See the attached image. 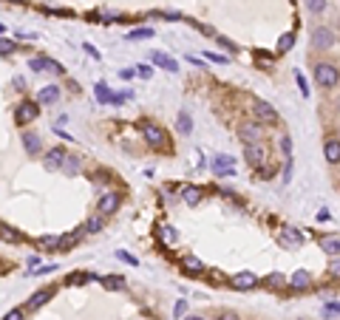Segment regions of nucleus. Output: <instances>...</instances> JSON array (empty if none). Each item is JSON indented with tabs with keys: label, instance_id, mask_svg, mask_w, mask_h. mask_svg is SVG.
I'll return each mask as SVG.
<instances>
[{
	"label": "nucleus",
	"instance_id": "nucleus-1",
	"mask_svg": "<svg viewBox=\"0 0 340 320\" xmlns=\"http://www.w3.org/2000/svg\"><path fill=\"white\" fill-rule=\"evenodd\" d=\"M315 80L321 88H335L340 83V71L335 66H329V63H318L315 66Z\"/></svg>",
	"mask_w": 340,
	"mask_h": 320
},
{
	"label": "nucleus",
	"instance_id": "nucleus-2",
	"mask_svg": "<svg viewBox=\"0 0 340 320\" xmlns=\"http://www.w3.org/2000/svg\"><path fill=\"white\" fill-rule=\"evenodd\" d=\"M238 139L244 145H255V142H264V128L258 122H241L238 125Z\"/></svg>",
	"mask_w": 340,
	"mask_h": 320
},
{
	"label": "nucleus",
	"instance_id": "nucleus-3",
	"mask_svg": "<svg viewBox=\"0 0 340 320\" xmlns=\"http://www.w3.org/2000/svg\"><path fill=\"white\" fill-rule=\"evenodd\" d=\"M139 128H142V136H145V142L150 148H164V131L159 125H153V122H139Z\"/></svg>",
	"mask_w": 340,
	"mask_h": 320
},
{
	"label": "nucleus",
	"instance_id": "nucleus-4",
	"mask_svg": "<svg viewBox=\"0 0 340 320\" xmlns=\"http://www.w3.org/2000/svg\"><path fill=\"white\" fill-rule=\"evenodd\" d=\"M312 46L318 51H326V49H332L335 46V34L329 32L326 26H318L315 32H312Z\"/></svg>",
	"mask_w": 340,
	"mask_h": 320
},
{
	"label": "nucleus",
	"instance_id": "nucleus-5",
	"mask_svg": "<svg viewBox=\"0 0 340 320\" xmlns=\"http://www.w3.org/2000/svg\"><path fill=\"white\" fill-rule=\"evenodd\" d=\"M37 114H40V105H34V102H20L17 111H15V122L17 125H29Z\"/></svg>",
	"mask_w": 340,
	"mask_h": 320
},
{
	"label": "nucleus",
	"instance_id": "nucleus-6",
	"mask_svg": "<svg viewBox=\"0 0 340 320\" xmlns=\"http://www.w3.org/2000/svg\"><path fill=\"white\" fill-rule=\"evenodd\" d=\"M233 168H235V159L233 156H227V153L213 156V173L215 176H233Z\"/></svg>",
	"mask_w": 340,
	"mask_h": 320
},
{
	"label": "nucleus",
	"instance_id": "nucleus-7",
	"mask_svg": "<svg viewBox=\"0 0 340 320\" xmlns=\"http://www.w3.org/2000/svg\"><path fill=\"white\" fill-rule=\"evenodd\" d=\"M281 244L289 247V250H298V247L304 244V233H301L298 227H284V230H281Z\"/></svg>",
	"mask_w": 340,
	"mask_h": 320
},
{
	"label": "nucleus",
	"instance_id": "nucleus-8",
	"mask_svg": "<svg viewBox=\"0 0 340 320\" xmlns=\"http://www.w3.org/2000/svg\"><path fill=\"white\" fill-rule=\"evenodd\" d=\"M244 156H247V162L250 165H264L267 162V151H264V145L261 142H255V145H244Z\"/></svg>",
	"mask_w": 340,
	"mask_h": 320
},
{
	"label": "nucleus",
	"instance_id": "nucleus-9",
	"mask_svg": "<svg viewBox=\"0 0 340 320\" xmlns=\"http://www.w3.org/2000/svg\"><path fill=\"white\" fill-rule=\"evenodd\" d=\"M258 284H261V281H258V275H255V272H238V275H233V286L244 289V292H247V289H255Z\"/></svg>",
	"mask_w": 340,
	"mask_h": 320
},
{
	"label": "nucleus",
	"instance_id": "nucleus-10",
	"mask_svg": "<svg viewBox=\"0 0 340 320\" xmlns=\"http://www.w3.org/2000/svg\"><path fill=\"white\" fill-rule=\"evenodd\" d=\"M68 165V156H65L63 148H54V151L46 153V168L54 170V168H65Z\"/></svg>",
	"mask_w": 340,
	"mask_h": 320
},
{
	"label": "nucleus",
	"instance_id": "nucleus-11",
	"mask_svg": "<svg viewBox=\"0 0 340 320\" xmlns=\"http://www.w3.org/2000/svg\"><path fill=\"white\" fill-rule=\"evenodd\" d=\"M116 207H119V193H105V196L99 199V213H102V216L116 213Z\"/></svg>",
	"mask_w": 340,
	"mask_h": 320
},
{
	"label": "nucleus",
	"instance_id": "nucleus-12",
	"mask_svg": "<svg viewBox=\"0 0 340 320\" xmlns=\"http://www.w3.org/2000/svg\"><path fill=\"white\" fill-rule=\"evenodd\" d=\"M323 156L329 165H338L340 162V139H329L323 145Z\"/></svg>",
	"mask_w": 340,
	"mask_h": 320
},
{
	"label": "nucleus",
	"instance_id": "nucleus-13",
	"mask_svg": "<svg viewBox=\"0 0 340 320\" xmlns=\"http://www.w3.org/2000/svg\"><path fill=\"white\" fill-rule=\"evenodd\" d=\"M57 100H60V88H57V85H46V88L37 94V102H40V105H54Z\"/></svg>",
	"mask_w": 340,
	"mask_h": 320
},
{
	"label": "nucleus",
	"instance_id": "nucleus-14",
	"mask_svg": "<svg viewBox=\"0 0 340 320\" xmlns=\"http://www.w3.org/2000/svg\"><path fill=\"white\" fill-rule=\"evenodd\" d=\"M32 68H34V71H57V74L63 71V66H60V63H54V60H49V57H34Z\"/></svg>",
	"mask_w": 340,
	"mask_h": 320
},
{
	"label": "nucleus",
	"instance_id": "nucleus-15",
	"mask_svg": "<svg viewBox=\"0 0 340 320\" xmlns=\"http://www.w3.org/2000/svg\"><path fill=\"white\" fill-rule=\"evenodd\" d=\"M150 60H153L156 66H162L164 71H170V74H173V71H179L176 60H173V57H167V54H162V51H153V54H150Z\"/></svg>",
	"mask_w": 340,
	"mask_h": 320
},
{
	"label": "nucleus",
	"instance_id": "nucleus-16",
	"mask_svg": "<svg viewBox=\"0 0 340 320\" xmlns=\"http://www.w3.org/2000/svg\"><path fill=\"white\" fill-rule=\"evenodd\" d=\"M255 114H258L264 122H278V114L269 102H255Z\"/></svg>",
	"mask_w": 340,
	"mask_h": 320
},
{
	"label": "nucleus",
	"instance_id": "nucleus-17",
	"mask_svg": "<svg viewBox=\"0 0 340 320\" xmlns=\"http://www.w3.org/2000/svg\"><path fill=\"white\" fill-rule=\"evenodd\" d=\"M51 295H54V289H40L37 295H32V298H29V309H40L43 303H49Z\"/></svg>",
	"mask_w": 340,
	"mask_h": 320
},
{
	"label": "nucleus",
	"instance_id": "nucleus-18",
	"mask_svg": "<svg viewBox=\"0 0 340 320\" xmlns=\"http://www.w3.org/2000/svg\"><path fill=\"white\" fill-rule=\"evenodd\" d=\"M321 247H323L326 255H340V236H326L321 241Z\"/></svg>",
	"mask_w": 340,
	"mask_h": 320
},
{
	"label": "nucleus",
	"instance_id": "nucleus-19",
	"mask_svg": "<svg viewBox=\"0 0 340 320\" xmlns=\"http://www.w3.org/2000/svg\"><path fill=\"white\" fill-rule=\"evenodd\" d=\"M23 148H26V153H29V156H37L43 145H40V139H37L34 134H23Z\"/></svg>",
	"mask_w": 340,
	"mask_h": 320
},
{
	"label": "nucleus",
	"instance_id": "nucleus-20",
	"mask_svg": "<svg viewBox=\"0 0 340 320\" xmlns=\"http://www.w3.org/2000/svg\"><path fill=\"white\" fill-rule=\"evenodd\" d=\"M176 128H179V134H193V119H190V114L187 111H181L179 114V119H176Z\"/></svg>",
	"mask_w": 340,
	"mask_h": 320
},
{
	"label": "nucleus",
	"instance_id": "nucleus-21",
	"mask_svg": "<svg viewBox=\"0 0 340 320\" xmlns=\"http://www.w3.org/2000/svg\"><path fill=\"white\" fill-rule=\"evenodd\" d=\"M289 284H292V289H306L309 284H312V278H309V272H306V269H298L295 275H292Z\"/></svg>",
	"mask_w": 340,
	"mask_h": 320
},
{
	"label": "nucleus",
	"instance_id": "nucleus-22",
	"mask_svg": "<svg viewBox=\"0 0 340 320\" xmlns=\"http://www.w3.org/2000/svg\"><path fill=\"white\" fill-rule=\"evenodd\" d=\"M181 202L190 204V207L198 204L201 202V190H198V187H184V190H181Z\"/></svg>",
	"mask_w": 340,
	"mask_h": 320
},
{
	"label": "nucleus",
	"instance_id": "nucleus-23",
	"mask_svg": "<svg viewBox=\"0 0 340 320\" xmlns=\"http://www.w3.org/2000/svg\"><path fill=\"white\" fill-rule=\"evenodd\" d=\"M181 267L187 272H193V275H198V272L204 269V264H201L198 258H193V255H184V258H181Z\"/></svg>",
	"mask_w": 340,
	"mask_h": 320
},
{
	"label": "nucleus",
	"instance_id": "nucleus-24",
	"mask_svg": "<svg viewBox=\"0 0 340 320\" xmlns=\"http://www.w3.org/2000/svg\"><path fill=\"white\" fill-rule=\"evenodd\" d=\"M94 91H97V100L102 102V105H108V102H113V97H116V94H111V88H108L105 83H99L97 88H94Z\"/></svg>",
	"mask_w": 340,
	"mask_h": 320
},
{
	"label": "nucleus",
	"instance_id": "nucleus-25",
	"mask_svg": "<svg viewBox=\"0 0 340 320\" xmlns=\"http://www.w3.org/2000/svg\"><path fill=\"white\" fill-rule=\"evenodd\" d=\"M102 286L116 292V289H125V278H119V275H111V278H102Z\"/></svg>",
	"mask_w": 340,
	"mask_h": 320
},
{
	"label": "nucleus",
	"instance_id": "nucleus-26",
	"mask_svg": "<svg viewBox=\"0 0 340 320\" xmlns=\"http://www.w3.org/2000/svg\"><path fill=\"white\" fill-rule=\"evenodd\" d=\"M82 233H68V236H60V247L57 250H63V253H68L74 244H77V238H80Z\"/></svg>",
	"mask_w": 340,
	"mask_h": 320
},
{
	"label": "nucleus",
	"instance_id": "nucleus-27",
	"mask_svg": "<svg viewBox=\"0 0 340 320\" xmlns=\"http://www.w3.org/2000/svg\"><path fill=\"white\" fill-rule=\"evenodd\" d=\"M85 230H88V233H99V230H102V213H99V216H91V219L85 221Z\"/></svg>",
	"mask_w": 340,
	"mask_h": 320
},
{
	"label": "nucleus",
	"instance_id": "nucleus-28",
	"mask_svg": "<svg viewBox=\"0 0 340 320\" xmlns=\"http://www.w3.org/2000/svg\"><path fill=\"white\" fill-rule=\"evenodd\" d=\"M306 3V9L312 12V15H321V12H326V0H304Z\"/></svg>",
	"mask_w": 340,
	"mask_h": 320
},
{
	"label": "nucleus",
	"instance_id": "nucleus-29",
	"mask_svg": "<svg viewBox=\"0 0 340 320\" xmlns=\"http://www.w3.org/2000/svg\"><path fill=\"white\" fill-rule=\"evenodd\" d=\"M292 43H295V34H284V37L278 40V51H289Z\"/></svg>",
	"mask_w": 340,
	"mask_h": 320
},
{
	"label": "nucleus",
	"instance_id": "nucleus-30",
	"mask_svg": "<svg viewBox=\"0 0 340 320\" xmlns=\"http://www.w3.org/2000/svg\"><path fill=\"white\" fill-rule=\"evenodd\" d=\"M130 40H145V37H153V29H136V32L128 34Z\"/></svg>",
	"mask_w": 340,
	"mask_h": 320
},
{
	"label": "nucleus",
	"instance_id": "nucleus-31",
	"mask_svg": "<svg viewBox=\"0 0 340 320\" xmlns=\"http://www.w3.org/2000/svg\"><path fill=\"white\" fill-rule=\"evenodd\" d=\"M37 244H40V247H60V238L57 236H43Z\"/></svg>",
	"mask_w": 340,
	"mask_h": 320
},
{
	"label": "nucleus",
	"instance_id": "nucleus-32",
	"mask_svg": "<svg viewBox=\"0 0 340 320\" xmlns=\"http://www.w3.org/2000/svg\"><path fill=\"white\" fill-rule=\"evenodd\" d=\"M264 284H267V286H272V289H278V286H284V278H281V275H269Z\"/></svg>",
	"mask_w": 340,
	"mask_h": 320
},
{
	"label": "nucleus",
	"instance_id": "nucleus-33",
	"mask_svg": "<svg viewBox=\"0 0 340 320\" xmlns=\"http://www.w3.org/2000/svg\"><path fill=\"white\" fill-rule=\"evenodd\" d=\"M136 74H139L142 80H150V77H153V68L150 66H136Z\"/></svg>",
	"mask_w": 340,
	"mask_h": 320
},
{
	"label": "nucleus",
	"instance_id": "nucleus-34",
	"mask_svg": "<svg viewBox=\"0 0 340 320\" xmlns=\"http://www.w3.org/2000/svg\"><path fill=\"white\" fill-rule=\"evenodd\" d=\"M12 51H15V43H12V40H3V43H0V54H3V57H9Z\"/></svg>",
	"mask_w": 340,
	"mask_h": 320
},
{
	"label": "nucleus",
	"instance_id": "nucleus-35",
	"mask_svg": "<svg viewBox=\"0 0 340 320\" xmlns=\"http://www.w3.org/2000/svg\"><path fill=\"white\" fill-rule=\"evenodd\" d=\"M116 258H119V261H125V264H133V267L139 264V261H136L133 255H128V253H125V250H119V253H116Z\"/></svg>",
	"mask_w": 340,
	"mask_h": 320
},
{
	"label": "nucleus",
	"instance_id": "nucleus-36",
	"mask_svg": "<svg viewBox=\"0 0 340 320\" xmlns=\"http://www.w3.org/2000/svg\"><path fill=\"white\" fill-rule=\"evenodd\" d=\"M281 151H284V156H292V139H289V136H284V139H281Z\"/></svg>",
	"mask_w": 340,
	"mask_h": 320
},
{
	"label": "nucleus",
	"instance_id": "nucleus-37",
	"mask_svg": "<svg viewBox=\"0 0 340 320\" xmlns=\"http://www.w3.org/2000/svg\"><path fill=\"white\" fill-rule=\"evenodd\" d=\"M295 80H298V85H301V94L309 97V85H306V80H304V74H295Z\"/></svg>",
	"mask_w": 340,
	"mask_h": 320
},
{
	"label": "nucleus",
	"instance_id": "nucleus-38",
	"mask_svg": "<svg viewBox=\"0 0 340 320\" xmlns=\"http://www.w3.org/2000/svg\"><path fill=\"white\" fill-rule=\"evenodd\" d=\"M3 320H23V309H12V312H6V318Z\"/></svg>",
	"mask_w": 340,
	"mask_h": 320
},
{
	"label": "nucleus",
	"instance_id": "nucleus-39",
	"mask_svg": "<svg viewBox=\"0 0 340 320\" xmlns=\"http://www.w3.org/2000/svg\"><path fill=\"white\" fill-rule=\"evenodd\" d=\"M329 275H332V278H340V258L329 264Z\"/></svg>",
	"mask_w": 340,
	"mask_h": 320
},
{
	"label": "nucleus",
	"instance_id": "nucleus-40",
	"mask_svg": "<svg viewBox=\"0 0 340 320\" xmlns=\"http://www.w3.org/2000/svg\"><path fill=\"white\" fill-rule=\"evenodd\" d=\"M332 315H340V306L338 303H329V306H326V318H332Z\"/></svg>",
	"mask_w": 340,
	"mask_h": 320
},
{
	"label": "nucleus",
	"instance_id": "nucleus-41",
	"mask_svg": "<svg viewBox=\"0 0 340 320\" xmlns=\"http://www.w3.org/2000/svg\"><path fill=\"white\" fill-rule=\"evenodd\" d=\"M215 40H218V43H221L227 51H235V49H238V46H233V43H230V40H224V37H215Z\"/></svg>",
	"mask_w": 340,
	"mask_h": 320
},
{
	"label": "nucleus",
	"instance_id": "nucleus-42",
	"mask_svg": "<svg viewBox=\"0 0 340 320\" xmlns=\"http://www.w3.org/2000/svg\"><path fill=\"white\" fill-rule=\"evenodd\" d=\"M207 60H213V63H221V66L227 63V57H221V54H207Z\"/></svg>",
	"mask_w": 340,
	"mask_h": 320
},
{
	"label": "nucleus",
	"instance_id": "nucleus-43",
	"mask_svg": "<svg viewBox=\"0 0 340 320\" xmlns=\"http://www.w3.org/2000/svg\"><path fill=\"white\" fill-rule=\"evenodd\" d=\"M184 309H187V303H184V301H179V303H176V318L184 315Z\"/></svg>",
	"mask_w": 340,
	"mask_h": 320
},
{
	"label": "nucleus",
	"instance_id": "nucleus-44",
	"mask_svg": "<svg viewBox=\"0 0 340 320\" xmlns=\"http://www.w3.org/2000/svg\"><path fill=\"white\" fill-rule=\"evenodd\" d=\"M218 320H241V318H238V315H233V312H227V315H221Z\"/></svg>",
	"mask_w": 340,
	"mask_h": 320
},
{
	"label": "nucleus",
	"instance_id": "nucleus-45",
	"mask_svg": "<svg viewBox=\"0 0 340 320\" xmlns=\"http://www.w3.org/2000/svg\"><path fill=\"white\" fill-rule=\"evenodd\" d=\"M181 320H204V318H198V315H187V318H181Z\"/></svg>",
	"mask_w": 340,
	"mask_h": 320
}]
</instances>
